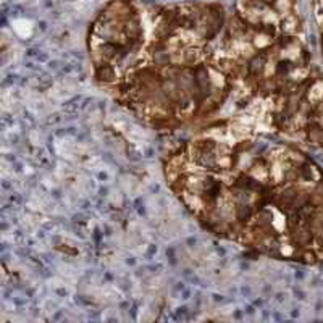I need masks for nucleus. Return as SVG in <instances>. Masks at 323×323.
I'll use <instances>...</instances> for the list:
<instances>
[{
    "mask_svg": "<svg viewBox=\"0 0 323 323\" xmlns=\"http://www.w3.org/2000/svg\"><path fill=\"white\" fill-rule=\"evenodd\" d=\"M293 8H294V2L293 0H275L273 2V11L276 13L280 18L286 15H291L293 13Z\"/></svg>",
    "mask_w": 323,
    "mask_h": 323,
    "instance_id": "f257e3e1",
    "label": "nucleus"
},
{
    "mask_svg": "<svg viewBox=\"0 0 323 323\" xmlns=\"http://www.w3.org/2000/svg\"><path fill=\"white\" fill-rule=\"evenodd\" d=\"M309 99L313 100V102L323 99V81H318V83L313 84V87L310 89V92H309Z\"/></svg>",
    "mask_w": 323,
    "mask_h": 323,
    "instance_id": "f03ea898",
    "label": "nucleus"
},
{
    "mask_svg": "<svg viewBox=\"0 0 323 323\" xmlns=\"http://www.w3.org/2000/svg\"><path fill=\"white\" fill-rule=\"evenodd\" d=\"M250 175H252L255 180H258V181H263V180H266V176H268V170H266L265 166H258V165H255L252 170H250Z\"/></svg>",
    "mask_w": 323,
    "mask_h": 323,
    "instance_id": "7ed1b4c3",
    "label": "nucleus"
}]
</instances>
